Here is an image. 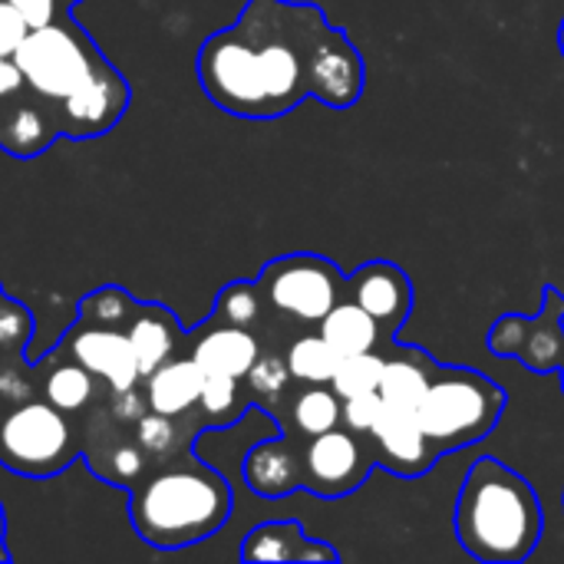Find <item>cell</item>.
<instances>
[{
	"label": "cell",
	"instance_id": "603a6c76",
	"mask_svg": "<svg viewBox=\"0 0 564 564\" xmlns=\"http://www.w3.org/2000/svg\"><path fill=\"white\" fill-rule=\"evenodd\" d=\"M317 330L324 334V340L340 354V357H354V354H370V350H383L390 347V340L383 337L380 324L350 297H344L321 324Z\"/></svg>",
	"mask_w": 564,
	"mask_h": 564
},
{
	"label": "cell",
	"instance_id": "5b68a950",
	"mask_svg": "<svg viewBox=\"0 0 564 564\" xmlns=\"http://www.w3.org/2000/svg\"><path fill=\"white\" fill-rule=\"evenodd\" d=\"M76 456H83V440L69 413L43 397L0 406V466L7 473L50 479L66 473Z\"/></svg>",
	"mask_w": 564,
	"mask_h": 564
},
{
	"label": "cell",
	"instance_id": "e0dca14e",
	"mask_svg": "<svg viewBox=\"0 0 564 564\" xmlns=\"http://www.w3.org/2000/svg\"><path fill=\"white\" fill-rule=\"evenodd\" d=\"M245 482L264 499H284L301 489V446L291 436L264 440L245 456Z\"/></svg>",
	"mask_w": 564,
	"mask_h": 564
},
{
	"label": "cell",
	"instance_id": "f546056e",
	"mask_svg": "<svg viewBox=\"0 0 564 564\" xmlns=\"http://www.w3.org/2000/svg\"><path fill=\"white\" fill-rule=\"evenodd\" d=\"M291 380H294V377H291V370H288L284 354L264 350V354L254 360V367L248 370L245 387H248V397H251L254 403H261L264 410H274V403L288 393Z\"/></svg>",
	"mask_w": 564,
	"mask_h": 564
},
{
	"label": "cell",
	"instance_id": "6da1fadb",
	"mask_svg": "<svg viewBox=\"0 0 564 564\" xmlns=\"http://www.w3.org/2000/svg\"><path fill=\"white\" fill-rule=\"evenodd\" d=\"M205 96L238 119H281L304 99L347 109L364 96L367 69L344 30L317 3L248 0L241 17L198 50Z\"/></svg>",
	"mask_w": 564,
	"mask_h": 564
},
{
	"label": "cell",
	"instance_id": "d590c367",
	"mask_svg": "<svg viewBox=\"0 0 564 564\" xmlns=\"http://www.w3.org/2000/svg\"><path fill=\"white\" fill-rule=\"evenodd\" d=\"M20 93H26L23 69L17 66L13 56H0V109H3L7 102H13Z\"/></svg>",
	"mask_w": 564,
	"mask_h": 564
},
{
	"label": "cell",
	"instance_id": "83f0119b",
	"mask_svg": "<svg viewBox=\"0 0 564 564\" xmlns=\"http://www.w3.org/2000/svg\"><path fill=\"white\" fill-rule=\"evenodd\" d=\"M142 301H135L126 288L119 284H106V288H96L89 291L83 301H79V314L76 321L83 324H96V327H116V330H126L135 317Z\"/></svg>",
	"mask_w": 564,
	"mask_h": 564
},
{
	"label": "cell",
	"instance_id": "277c9868",
	"mask_svg": "<svg viewBox=\"0 0 564 564\" xmlns=\"http://www.w3.org/2000/svg\"><path fill=\"white\" fill-rule=\"evenodd\" d=\"M506 390L469 367H436L416 416L436 453L473 446L496 433L506 413Z\"/></svg>",
	"mask_w": 564,
	"mask_h": 564
},
{
	"label": "cell",
	"instance_id": "ac0fdd59",
	"mask_svg": "<svg viewBox=\"0 0 564 564\" xmlns=\"http://www.w3.org/2000/svg\"><path fill=\"white\" fill-rule=\"evenodd\" d=\"M126 334H129V344H132V354H135L142 377H149L152 370H159L162 364L178 357L182 344L188 340L182 334L178 317L162 304H139Z\"/></svg>",
	"mask_w": 564,
	"mask_h": 564
},
{
	"label": "cell",
	"instance_id": "8992f818",
	"mask_svg": "<svg viewBox=\"0 0 564 564\" xmlns=\"http://www.w3.org/2000/svg\"><path fill=\"white\" fill-rule=\"evenodd\" d=\"M13 59L23 69L26 89L56 106L69 93H76L106 56L96 50L79 23H73L69 17H53L43 26H30Z\"/></svg>",
	"mask_w": 564,
	"mask_h": 564
},
{
	"label": "cell",
	"instance_id": "1f68e13d",
	"mask_svg": "<svg viewBox=\"0 0 564 564\" xmlns=\"http://www.w3.org/2000/svg\"><path fill=\"white\" fill-rule=\"evenodd\" d=\"M40 397V370L20 357H0V406Z\"/></svg>",
	"mask_w": 564,
	"mask_h": 564
},
{
	"label": "cell",
	"instance_id": "b9f144b4",
	"mask_svg": "<svg viewBox=\"0 0 564 564\" xmlns=\"http://www.w3.org/2000/svg\"><path fill=\"white\" fill-rule=\"evenodd\" d=\"M63 3H76V0H63Z\"/></svg>",
	"mask_w": 564,
	"mask_h": 564
},
{
	"label": "cell",
	"instance_id": "ab89813d",
	"mask_svg": "<svg viewBox=\"0 0 564 564\" xmlns=\"http://www.w3.org/2000/svg\"><path fill=\"white\" fill-rule=\"evenodd\" d=\"M558 373H562V390H564V364H562V370H558Z\"/></svg>",
	"mask_w": 564,
	"mask_h": 564
},
{
	"label": "cell",
	"instance_id": "74e56055",
	"mask_svg": "<svg viewBox=\"0 0 564 564\" xmlns=\"http://www.w3.org/2000/svg\"><path fill=\"white\" fill-rule=\"evenodd\" d=\"M0 562H10V552H7V522H3V506H0Z\"/></svg>",
	"mask_w": 564,
	"mask_h": 564
},
{
	"label": "cell",
	"instance_id": "484cf974",
	"mask_svg": "<svg viewBox=\"0 0 564 564\" xmlns=\"http://www.w3.org/2000/svg\"><path fill=\"white\" fill-rule=\"evenodd\" d=\"M182 420L185 416H162V413H152V410L145 416H139V423L132 426V433H135L139 446L145 449V456L152 463H165V459L192 449L198 426L182 430Z\"/></svg>",
	"mask_w": 564,
	"mask_h": 564
},
{
	"label": "cell",
	"instance_id": "7bdbcfd3",
	"mask_svg": "<svg viewBox=\"0 0 564 564\" xmlns=\"http://www.w3.org/2000/svg\"><path fill=\"white\" fill-rule=\"evenodd\" d=\"M562 506H564V496H562Z\"/></svg>",
	"mask_w": 564,
	"mask_h": 564
},
{
	"label": "cell",
	"instance_id": "7402d4cb",
	"mask_svg": "<svg viewBox=\"0 0 564 564\" xmlns=\"http://www.w3.org/2000/svg\"><path fill=\"white\" fill-rule=\"evenodd\" d=\"M440 364H433L420 347H387L383 373H380V400L393 406H420L433 373Z\"/></svg>",
	"mask_w": 564,
	"mask_h": 564
},
{
	"label": "cell",
	"instance_id": "9a60e30c",
	"mask_svg": "<svg viewBox=\"0 0 564 564\" xmlns=\"http://www.w3.org/2000/svg\"><path fill=\"white\" fill-rule=\"evenodd\" d=\"M83 459L93 469V476H99L116 489H135L142 476L155 466L139 446L132 426L122 420L116 423V433L106 436L96 433V426H89V436L83 440Z\"/></svg>",
	"mask_w": 564,
	"mask_h": 564
},
{
	"label": "cell",
	"instance_id": "30bf717a",
	"mask_svg": "<svg viewBox=\"0 0 564 564\" xmlns=\"http://www.w3.org/2000/svg\"><path fill=\"white\" fill-rule=\"evenodd\" d=\"M129 99H132L129 83L122 79V73L109 59H102L96 66V73L76 93H69L63 102L53 106L59 132L73 135V139L102 135V132H109L122 119Z\"/></svg>",
	"mask_w": 564,
	"mask_h": 564
},
{
	"label": "cell",
	"instance_id": "ba28073f",
	"mask_svg": "<svg viewBox=\"0 0 564 564\" xmlns=\"http://www.w3.org/2000/svg\"><path fill=\"white\" fill-rule=\"evenodd\" d=\"M373 466L377 449L370 436L337 426L321 436H307L301 446V489L321 499H344L367 482Z\"/></svg>",
	"mask_w": 564,
	"mask_h": 564
},
{
	"label": "cell",
	"instance_id": "f35d334b",
	"mask_svg": "<svg viewBox=\"0 0 564 564\" xmlns=\"http://www.w3.org/2000/svg\"><path fill=\"white\" fill-rule=\"evenodd\" d=\"M558 46H562V53H564V23H562V30H558Z\"/></svg>",
	"mask_w": 564,
	"mask_h": 564
},
{
	"label": "cell",
	"instance_id": "7a4b0ae2",
	"mask_svg": "<svg viewBox=\"0 0 564 564\" xmlns=\"http://www.w3.org/2000/svg\"><path fill=\"white\" fill-rule=\"evenodd\" d=\"M231 516V486L192 449L155 463L129 496L135 535L162 552L212 539Z\"/></svg>",
	"mask_w": 564,
	"mask_h": 564
},
{
	"label": "cell",
	"instance_id": "f1b7e54d",
	"mask_svg": "<svg viewBox=\"0 0 564 564\" xmlns=\"http://www.w3.org/2000/svg\"><path fill=\"white\" fill-rule=\"evenodd\" d=\"M212 317H218L225 324L258 330L264 324V317H268V304H264V294H261L258 281H231L228 288H221L218 297H215Z\"/></svg>",
	"mask_w": 564,
	"mask_h": 564
},
{
	"label": "cell",
	"instance_id": "3957f363",
	"mask_svg": "<svg viewBox=\"0 0 564 564\" xmlns=\"http://www.w3.org/2000/svg\"><path fill=\"white\" fill-rule=\"evenodd\" d=\"M453 525L459 545L476 562L519 564L542 542L545 512L525 476L486 456L463 479Z\"/></svg>",
	"mask_w": 564,
	"mask_h": 564
},
{
	"label": "cell",
	"instance_id": "8fae6325",
	"mask_svg": "<svg viewBox=\"0 0 564 564\" xmlns=\"http://www.w3.org/2000/svg\"><path fill=\"white\" fill-rule=\"evenodd\" d=\"M56 350H63L69 360L83 364L93 377H99L106 383V390H132L142 383V373H139V364H135L126 330L76 321Z\"/></svg>",
	"mask_w": 564,
	"mask_h": 564
},
{
	"label": "cell",
	"instance_id": "d4e9b609",
	"mask_svg": "<svg viewBox=\"0 0 564 564\" xmlns=\"http://www.w3.org/2000/svg\"><path fill=\"white\" fill-rule=\"evenodd\" d=\"M284 360H288V370L297 383H330L337 367H340V354L324 340L321 330L297 334L284 347Z\"/></svg>",
	"mask_w": 564,
	"mask_h": 564
},
{
	"label": "cell",
	"instance_id": "cb8c5ba5",
	"mask_svg": "<svg viewBox=\"0 0 564 564\" xmlns=\"http://www.w3.org/2000/svg\"><path fill=\"white\" fill-rule=\"evenodd\" d=\"M288 410H291L294 433H301L304 440L344 426V420H340V397L334 393L330 383H301V390L291 397Z\"/></svg>",
	"mask_w": 564,
	"mask_h": 564
},
{
	"label": "cell",
	"instance_id": "d6986e66",
	"mask_svg": "<svg viewBox=\"0 0 564 564\" xmlns=\"http://www.w3.org/2000/svg\"><path fill=\"white\" fill-rule=\"evenodd\" d=\"M36 370H40V397L69 416L86 413L89 406L102 400L106 383L93 377L83 364L69 360L63 350H53L46 360L36 364Z\"/></svg>",
	"mask_w": 564,
	"mask_h": 564
},
{
	"label": "cell",
	"instance_id": "4dcf8cb0",
	"mask_svg": "<svg viewBox=\"0 0 564 564\" xmlns=\"http://www.w3.org/2000/svg\"><path fill=\"white\" fill-rule=\"evenodd\" d=\"M383 360H387V347L383 350H370V354L340 357V367H337V373L330 380L334 393L340 400L357 397V393H377L380 373H383Z\"/></svg>",
	"mask_w": 564,
	"mask_h": 564
},
{
	"label": "cell",
	"instance_id": "2e32d148",
	"mask_svg": "<svg viewBox=\"0 0 564 564\" xmlns=\"http://www.w3.org/2000/svg\"><path fill=\"white\" fill-rule=\"evenodd\" d=\"M59 122L53 102L36 93H20L0 109V149L13 159H36L59 139Z\"/></svg>",
	"mask_w": 564,
	"mask_h": 564
},
{
	"label": "cell",
	"instance_id": "d6a6232c",
	"mask_svg": "<svg viewBox=\"0 0 564 564\" xmlns=\"http://www.w3.org/2000/svg\"><path fill=\"white\" fill-rule=\"evenodd\" d=\"M33 327H36L33 324V314L23 304L3 297L0 301V357H20V354H26V347L33 340Z\"/></svg>",
	"mask_w": 564,
	"mask_h": 564
},
{
	"label": "cell",
	"instance_id": "7c38bea8",
	"mask_svg": "<svg viewBox=\"0 0 564 564\" xmlns=\"http://www.w3.org/2000/svg\"><path fill=\"white\" fill-rule=\"evenodd\" d=\"M367 436L377 449V466L390 469L393 476L416 479L440 463V453L426 440L413 406L383 403Z\"/></svg>",
	"mask_w": 564,
	"mask_h": 564
},
{
	"label": "cell",
	"instance_id": "52a82bcc",
	"mask_svg": "<svg viewBox=\"0 0 564 564\" xmlns=\"http://www.w3.org/2000/svg\"><path fill=\"white\" fill-rule=\"evenodd\" d=\"M258 288L268 314L297 327H317L347 297V274L321 254H284L261 268Z\"/></svg>",
	"mask_w": 564,
	"mask_h": 564
},
{
	"label": "cell",
	"instance_id": "ffe728a7",
	"mask_svg": "<svg viewBox=\"0 0 564 564\" xmlns=\"http://www.w3.org/2000/svg\"><path fill=\"white\" fill-rule=\"evenodd\" d=\"M245 562H340L330 545L307 539L301 522H264L241 542Z\"/></svg>",
	"mask_w": 564,
	"mask_h": 564
},
{
	"label": "cell",
	"instance_id": "e575fe53",
	"mask_svg": "<svg viewBox=\"0 0 564 564\" xmlns=\"http://www.w3.org/2000/svg\"><path fill=\"white\" fill-rule=\"evenodd\" d=\"M26 33H30V23L20 17V10L0 0V56H13Z\"/></svg>",
	"mask_w": 564,
	"mask_h": 564
},
{
	"label": "cell",
	"instance_id": "5bb4252c",
	"mask_svg": "<svg viewBox=\"0 0 564 564\" xmlns=\"http://www.w3.org/2000/svg\"><path fill=\"white\" fill-rule=\"evenodd\" d=\"M264 354L258 330L225 324L218 317H208L192 337H188V357L202 367L205 377H235L245 380L254 360Z\"/></svg>",
	"mask_w": 564,
	"mask_h": 564
},
{
	"label": "cell",
	"instance_id": "4316f807",
	"mask_svg": "<svg viewBox=\"0 0 564 564\" xmlns=\"http://www.w3.org/2000/svg\"><path fill=\"white\" fill-rule=\"evenodd\" d=\"M245 410H248V387H245V380L205 377L202 400H198L202 423H208V426H231V423H238L245 416Z\"/></svg>",
	"mask_w": 564,
	"mask_h": 564
},
{
	"label": "cell",
	"instance_id": "44dd1931",
	"mask_svg": "<svg viewBox=\"0 0 564 564\" xmlns=\"http://www.w3.org/2000/svg\"><path fill=\"white\" fill-rule=\"evenodd\" d=\"M205 373L192 357H172L149 377H142V393L152 413L162 416H188L198 410Z\"/></svg>",
	"mask_w": 564,
	"mask_h": 564
},
{
	"label": "cell",
	"instance_id": "836d02e7",
	"mask_svg": "<svg viewBox=\"0 0 564 564\" xmlns=\"http://www.w3.org/2000/svg\"><path fill=\"white\" fill-rule=\"evenodd\" d=\"M380 406H383L380 393H357V397L340 400V420H344V426L354 430V433H370V426H373Z\"/></svg>",
	"mask_w": 564,
	"mask_h": 564
},
{
	"label": "cell",
	"instance_id": "8d00e7d4",
	"mask_svg": "<svg viewBox=\"0 0 564 564\" xmlns=\"http://www.w3.org/2000/svg\"><path fill=\"white\" fill-rule=\"evenodd\" d=\"M7 3L17 7L30 26H43L56 17V0H7Z\"/></svg>",
	"mask_w": 564,
	"mask_h": 564
},
{
	"label": "cell",
	"instance_id": "60d3db41",
	"mask_svg": "<svg viewBox=\"0 0 564 564\" xmlns=\"http://www.w3.org/2000/svg\"><path fill=\"white\" fill-rule=\"evenodd\" d=\"M3 297H7V294H3V288H0V301H3Z\"/></svg>",
	"mask_w": 564,
	"mask_h": 564
},
{
	"label": "cell",
	"instance_id": "4fadbf2b",
	"mask_svg": "<svg viewBox=\"0 0 564 564\" xmlns=\"http://www.w3.org/2000/svg\"><path fill=\"white\" fill-rule=\"evenodd\" d=\"M347 297L357 301L393 344L397 330L406 324L413 311V284L406 271L393 261H367L347 278Z\"/></svg>",
	"mask_w": 564,
	"mask_h": 564
},
{
	"label": "cell",
	"instance_id": "9c48e42d",
	"mask_svg": "<svg viewBox=\"0 0 564 564\" xmlns=\"http://www.w3.org/2000/svg\"><path fill=\"white\" fill-rule=\"evenodd\" d=\"M564 294L545 288V304L535 317L506 314L489 330V350L506 360H519L532 373H555L564 364Z\"/></svg>",
	"mask_w": 564,
	"mask_h": 564
}]
</instances>
